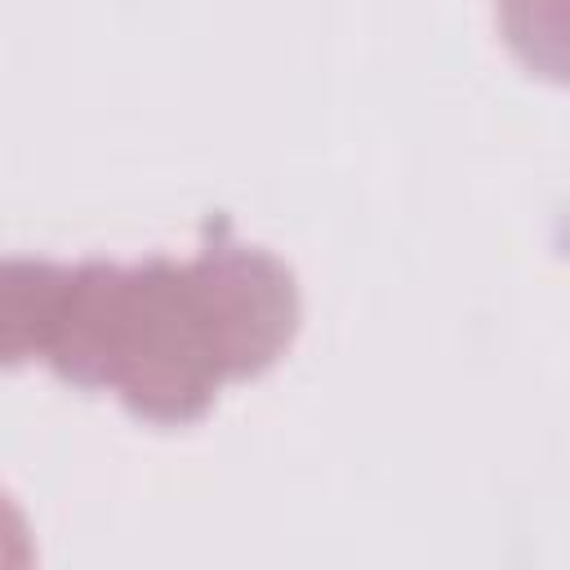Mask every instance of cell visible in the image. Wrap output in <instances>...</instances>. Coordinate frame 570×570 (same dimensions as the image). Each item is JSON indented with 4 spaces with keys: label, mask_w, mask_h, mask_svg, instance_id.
Wrapping results in <instances>:
<instances>
[{
    "label": "cell",
    "mask_w": 570,
    "mask_h": 570,
    "mask_svg": "<svg viewBox=\"0 0 570 570\" xmlns=\"http://www.w3.org/2000/svg\"><path fill=\"white\" fill-rule=\"evenodd\" d=\"M298 312L294 272L232 236L191 258H89L67 272L45 365L71 387L111 392L142 423L183 428L227 383L272 370Z\"/></svg>",
    "instance_id": "cell-1"
},
{
    "label": "cell",
    "mask_w": 570,
    "mask_h": 570,
    "mask_svg": "<svg viewBox=\"0 0 570 570\" xmlns=\"http://www.w3.org/2000/svg\"><path fill=\"white\" fill-rule=\"evenodd\" d=\"M67 272V263L49 258H0V370L45 361L58 330Z\"/></svg>",
    "instance_id": "cell-2"
},
{
    "label": "cell",
    "mask_w": 570,
    "mask_h": 570,
    "mask_svg": "<svg viewBox=\"0 0 570 570\" xmlns=\"http://www.w3.org/2000/svg\"><path fill=\"white\" fill-rule=\"evenodd\" d=\"M27 525L18 517V508L0 494V561H27Z\"/></svg>",
    "instance_id": "cell-3"
}]
</instances>
